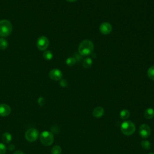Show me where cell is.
<instances>
[{
	"label": "cell",
	"mask_w": 154,
	"mask_h": 154,
	"mask_svg": "<svg viewBox=\"0 0 154 154\" xmlns=\"http://www.w3.org/2000/svg\"><path fill=\"white\" fill-rule=\"evenodd\" d=\"M94 50V45L89 40H84L82 41L78 47L79 54L84 57L91 55Z\"/></svg>",
	"instance_id": "1"
},
{
	"label": "cell",
	"mask_w": 154,
	"mask_h": 154,
	"mask_svg": "<svg viewBox=\"0 0 154 154\" xmlns=\"http://www.w3.org/2000/svg\"><path fill=\"white\" fill-rule=\"evenodd\" d=\"M12 25L11 22L6 19L0 21V36L7 37L12 32Z\"/></svg>",
	"instance_id": "2"
},
{
	"label": "cell",
	"mask_w": 154,
	"mask_h": 154,
	"mask_svg": "<svg viewBox=\"0 0 154 154\" xmlns=\"http://www.w3.org/2000/svg\"><path fill=\"white\" fill-rule=\"evenodd\" d=\"M120 130L123 134L127 136H130L135 132V126L132 122L126 120L122 124Z\"/></svg>",
	"instance_id": "3"
},
{
	"label": "cell",
	"mask_w": 154,
	"mask_h": 154,
	"mask_svg": "<svg viewBox=\"0 0 154 154\" xmlns=\"http://www.w3.org/2000/svg\"><path fill=\"white\" fill-rule=\"evenodd\" d=\"M54 135L49 131H43L40 135V140L44 146H50L54 142Z\"/></svg>",
	"instance_id": "4"
},
{
	"label": "cell",
	"mask_w": 154,
	"mask_h": 154,
	"mask_svg": "<svg viewBox=\"0 0 154 154\" xmlns=\"http://www.w3.org/2000/svg\"><path fill=\"white\" fill-rule=\"evenodd\" d=\"M39 133L38 131L35 128H30L25 132L26 140L30 142H33L37 140Z\"/></svg>",
	"instance_id": "5"
},
{
	"label": "cell",
	"mask_w": 154,
	"mask_h": 154,
	"mask_svg": "<svg viewBox=\"0 0 154 154\" xmlns=\"http://www.w3.org/2000/svg\"><path fill=\"white\" fill-rule=\"evenodd\" d=\"M50 44L48 39L45 36H40L37 42V47L40 51H45L48 47Z\"/></svg>",
	"instance_id": "6"
},
{
	"label": "cell",
	"mask_w": 154,
	"mask_h": 154,
	"mask_svg": "<svg viewBox=\"0 0 154 154\" xmlns=\"http://www.w3.org/2000/svg\"><path fill=\"white\" fill-rule=\"evenodd\" d=\"M151 130L148 124H142L138 129V133L141 137L143 138H148L150 135Z\"/></svg>",
	"instance_id": "7"
},
{
	"label": "cell",
	"mask_w": 154,
	"mask_h": 154,
	"mask_svg": "<svg viewBox=\"0 0 154 154\" xmlns=\"http://www.w3.org/2000/svg\"><path fill=\"white\" fill-rule=\"evenodd\" d=\"M99 31L102 34L104 35H109L112 31V26L109 22H103L99 26Z\"/></svg>",
	"instance_id": "8"
},
{
	"label": "cell",
	"mask_w": 154,
	"mask_h": 154,
	"mask_svg": "<svg viewBox=\"0 0 154 154\" xmlns=\"http://www.w3.org/2000/svg\"><path fill=\"white\" fill-rule=\"evenodd\" d=\"M50 78L54 81H58L62 78L63 73L61 71L58 69L51 70L49 73Z\"/></svg>",
	"instance_id": "9"
},
{
	"label": "cell",
	"mask_w": 154,
	"mask_h": 154,
	"mask_svg": "<svg viewBox=\"0 0 154 154\" xmlns=\"http://www.w3.org/2000/svg\"><path fill=\"white\" fill-rule=\"evenodd\" d=\"M11 113V108L6 104H0V116L6 117L9 116Z\"/></svg>",
	"instance_id": "10"
},
{
	"label": "cell",
	"mask_w": 154,
	"mask_h": 154,
	"mask_svg": "<svg viewBox=\"0 0 154 154\" xmlns=\"http://www.w3.org/2000/svg\"><path fill=\"white\" fill-rule=\"evenodd\" d=\"M104 114V109L101 107H97L93 111V115L96 118H100Z\"/></svg>",
	"instance_id": "11"
},
{
	"label": "cell",
	"mask_w": 154,
	"mask_h": 154,
	"mask_svg": "<svg viewBox=\"0 0 154 154\" xmlns=\"http://www.w3.org/2000/svg\"><path fill=\"white\" fill-rule=\"evenodd\" d=\"M144 115L145 118L147 119H153L154 117V110L151 108H149L145 111Z\"/></svg>",
	"instance_id": "12"
},
{
	"label": "cell",
	"mask_w": 154,
	"mask_h": 154,
	"mask_svg": "<svg viewBox=\"0 0 154 154\" xmlns=\"http://www.w3.org/2000/svg\"><path fill=\"white\" fill-rule=\"evenodd\" d=\"M2 140L4 143L9 144L12 140V136L9 132H5L2 135Z\"/></svg>",
	"instance_id": "13"
},
{
	"label": "cell",
	"mask_w": 154,
	"mask_h": 154,
	"mask_svg": "<svg viewBox=\"0 0 154 154\" xmlns=\"http://www.w3.org/2000/svg\"><path fill=\"white\" fill-rule=\"evenodd\" d=\"M92 64H93V61H92L91 58H86L83 62V67L86 69H89L91 67Z\"/></svg>",
	"instance_id": "14"
},
{
	"label": "cell",
	"mask_w": 154,
	"mask_h": 154,
	"mask_svg": "<svg viewBox=\"0 0 154 154\" xmlns=\"http://www.w3.org/2000/svg\"><path fill=\"white\" fill-rule=\"evenodd\" d=\"M130 116V112L126 109L122 110L120 113V116L122 120H125L128 119L129 118Z\"/></svg>",
	"instance_id": "15"
},
{
	"label": "cell",
	"mask_w": 154,
	"mask_h": 154,
	"mask_svg": "<svg viewBox=\"0 0 154 154\" xmlns=\"http://www.w3.org/2000/svg\"><path fill=\"white\" fill-rule=\"evenodd\" d=\"M43 57L46 60H51L53 57V54L50 51H45L43 54Z\"/></svg>",
	"instance_id": "16"
},
{
	"label": "cell",
	"mask_w": 154,
	"mask_h": 154,
	"mask_svg": "<svg viewBox=\"0 0 154 154\" xmlns=\"http://www.w3.org/2000/svg\"><path fill=\"white\" fill-rule=\"evenodd\" d=\"M8 47V42L7 40L3 38L0 39V49L2 50H6Z\"/></svg>",
	"instance_id": "17"
},
{
	"label": "cell",
	"mask_w": 154,
	"mask_h": 154,
	"mask_svg": "<svg viewBox=\"0 0 154 154\" xmlns=\"http://www.w3.org/2000/svg\"><path fill=\"white\" fill-rule=\"evenodd\" d=\"M148 76L149 78L154 81V66H151L148 70Z\"/></svg>",
	"instance_id": "18"
},
{
	"label": "cell",
	"mask_w": 154,
	"mask_h": 154,
	"mask_svg": "<svg viewBox=\"0 0 154 154\" xmlns=\"http://www.w3.org/2000/svg\"><path fill=\"white\" fill-rule=\"evenodd\" d=\"M76 62V60L74 57H69L66 59V63L69 66H73Z\"/></svg>",
	"instance_id": "19"
},
{
	"label": "cell",
	"mask_w": 154,
	"mask_h": 154,
	"mask_svg": "<svg viewBox=\"0 0 154 154\" xmlns=\"http://www.w3.org/2000/svg\"><path fill=\"white\" fill-rule=\"evenodd\" d=\"M52 154H61V148L60 146L56 145L54 146L51 150Z\"/></svg>",
	"instance_id": "20"
},
{
	"label": "cell",
	"mask_w": 154,
	"mask_h": 154,
	"mask_svg": "<svg viewBox=\"0 0 154 154\" xmlns=\"http://www.w3.org/2000/svg\"><path fill=\"white\" fill-rule=\"evenodd\" d=\"M141 145L142 148L145 150H148L150 148V143L148 140H143L141 142Z\"/></svg>",
	"instance_id": "21"
},
{
	"label": "cell",
	"mask_w": 154,
	"mask_h": 154,
	"mask_svg": "<svg viewBox=\"0 0 154 154\" xmlns=\"http://www.w3.org/2000/svg\"><path fill=\"white\" fill-rule=\"evenodd\" d=\"M7 150V148L4 143H0V154H5Z\"/></svg>",
	"instance_id": "22"
},
{
	"label": "cell",
	"mask_w": 154,
	"mask_h": 154,
	"mask_svg": "<svg viewBox=\"0 0 154 154\" xmlns=\"http://www.w3.org/2000/svg\"><path fill=\"white\" fill-rule=\"evenodd\" d=\"M60 85L62 87H66L68 85V82L65 79H61L60 80Z\"/></svg>",
	"instance_id": "23"
},
{
	"label": "cell",
	"mask_w": 154,
	"mask_h": 154,
	"mask_svg": "<svg viewBox=\"0 0 154 154\" xmlns=\"http://www.w3.org/2000/svg\"><path fill=\"white\" fill-rule=\"evenodd\" d=\"M37 102L39 104V105L41 107H43L45 104V99L42 97H40L39 99H38V101H37Z\"/></svg>",
	"instance_id": "24"
},
{
	"label": "cell",
	"mask_w": 154,
	"mask_h": 154,
	"mask_svg": "<svg viewBox=\"0 0 154 154\" xmlns=\"http://www.w3.org/2000/svg\"><path fill=\"white\" fill-rule=\"evenodd\" d=\"M14 149H15V146H14V145H13L12 144L9 145L8 146V149L9 150H13Z\"/></svg>",
	"instance_id": "25"
},
{
	"label": "cell",
	"mask_w": 154,
	"mask_h": 154,
	"mask_svg": "<svg viewBox=\"0 0 154 154\" xmlns=\"http://www.w3.org/2000/svg\"><path fill=\"white\" fill-rule=\"evenodd\" d=\"M13 154H25L22 150H17L16 152H14Z\"/></svg>",
	"instance_id": "26"
},
{
	"label": "cell",
	"mask_w": 154,
	"mask_h": 154,
	"mask_svg": "<svg viewBox=\"0 0 154 154\" xmlns=\"http://www.w3.org/2000/svg\"><path fill=\"white\" fill-rule=\"evenodd\" d=\"M67 1H68V2H71V3H73V2H75V1H76V0H66Z\"/></svg>",
	"instance_id": "27"
},
{
	"label": "cell",
	"mask_w": 154,
	"mask_h": 154,
	"mask_svg": "<svg viewBox=\"0 0 154 154\" xmlns=\"http://www.w3.org/2000/svg\"><path fill=\"white\" fill-rule=\"evenodd\" d=\"M149 154H154V153H149Z\"/></svg>",
	"instance_id": "28"
}]
</instances>
